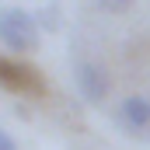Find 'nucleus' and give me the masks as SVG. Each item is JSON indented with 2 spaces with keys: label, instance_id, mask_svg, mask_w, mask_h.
Wrapping results in <instances>:
<instances>
[{
  "label": "nucleus",
  "instance_id": "nucleus-2",
  "mask_svg": "<svg viewBox=\"0 0 150 150\" xmlns=\"http://www.w3.org/2000/svg\"><path fill=\"white\" fill-rule=\"evenodd\" d=\"M74 84H77V94H80L87 105H101V101L108 98L112 77H108V70H105L98 59H77L74 63Z\"/></svg>",
  "mask_w": 150,
  "mask_h": 150
},
{
  "label": "nucleus",
  "instance_id": "nucleus-1",
  "mask_svg": "<svg viewBox=\"0 0 150 150\" xmlns=\"http://www.w3.org/2000/svg\"><path fill=\"white\" fill-rule=\"evenodd\" d=\"M38 38H42V25L35 14L21 7H0V45L4 49L25 56L38 49Z\"/></svg>",
  "mask_w": 150,
  "mask_h": 150
},
{
  "label": "nucleus",
  "instance_id": "nucleus-5",
  "mask_svg": "<svg viewBox=\"0 0 150 150\" xmlns=\"http://www.w3.org/2000/svg\"><path fill=\"white\" fill-rule=\"evenodd\" d=\"M94 4V11H101V14H126L136 0H91Z\"/></svg>",
  "mask_w": 150,
  "mask_h": 150
},
{
  "label": "nucleus",
  "instance_id": "nucleus-3",
  "mask_svg": "<svg viewBox=\"0 0 150 150\" xmlns=\"http://www.w3.org/2000/svg\"><path fill=\"white\" fill-rule=\"evenodd\" d=\"M0 84L7 91H18V94H42L45 91L38 70H32L21 59H7V56H0Z\"/></svg>",
  "mask_w": 150,
  "mask_h": 150
},
{
  "label": "nucleus",
  "instance_id": "nucleus-4",
  "mask_svg": "<svg viewBox=\"0 0 150 150\" xmlns=\"http://www.w3.org/2000/svg\"><path fill=\"white\" fill-rule=\"evenodd\" d=\"M115 122H119L126 133L143 136V133L150 129V98H143V94H129V98H122L119 108H115Z\"/></svg>",
  "mask_w": 150,
  "mask_h": 150
},
{
  "label": "nucleus",
  "instance_id": "nucleus-6",
  "mask_svg": "<svg viewBox=\"0 0 150 150\" xmlns=\"http://www.w3.org/2000/svg\"><path fill=\"white\" fill-rule=\"evenodd\" d=\"M0 150H18V143L11 140V133H4V129H0Z\"/></svg>",
  "mask_w": 150,
  "mask_h": 150
}]
</instances>
